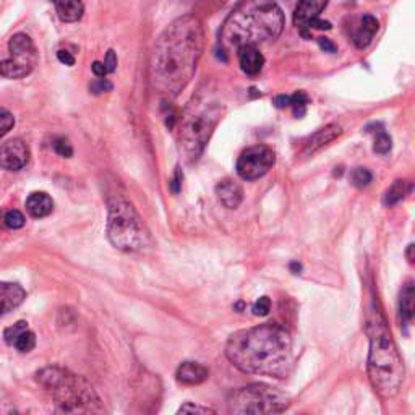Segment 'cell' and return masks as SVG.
<instances>
[{
	"label": "cell",
	"mask_w": 415,
	"mask_h": 415,
	"mask_svg": "<svg viewBox=\"0 0 415 415\" xmlns=\"http://www.w3.org/2000/svg\"><path fill=\"white\" fill-rule=\"evenodd\" d=\"M26 328H28L26 321H18V323H15L13 326H10V328L5 329V333H3L5 343H7L8 345H13L15 339H17L18 336H19V333H22V331H24Z\"/></svg>",
	"instance_id": "obj_29"
},
{
	"label": "cell",
	"mask_w": 415,
	"mask_h": 415,
	"mask_svg": "<svg viewBox=\"0 0 415 415\" xmlns=\"http://www.w3.org/2000/svg\"><path fill=\"white\" fill-rule=\"evenodd\" d=\"M15 125L13 113L7 111V109L0 107V138H3L7 133L12 130Z\"/></svg>",
	"instance_id": "obj_28"
},
{
	"label": "cell",
	"mask_w": 415,
	"mask_h": 415,
	"mask_svg": "<svg viewBox=\"0 0 415 415\" xmlns=\"http://www.w3.org/2000/svg\"><path fill=\"white\" fill-rule=\"evenodd\" d=\"M412 250H414V245H409V250H407V256H409V261H414V256H412Z\"/></svg>",
	"instance_id": "obj_41"
},
{
	"label": "cell",
	"mask_w": 415,
	"mask_h": 415,
	"mask_svg": "<svg viewBox=\"0 0 415 415\" xmlns=\"http://www.w3.org/2000/svg\"><path fill=\"white\" fill-rule=\"evenodd\" d=\"M368 378L375 391L383 399L398 396L404 382V363L399 355L386 320L377 305H373L368 315Z\"/></svg>",
	"instance_id": "obj_3"
},
{
	"label": "cell",
	"mask_w": 415,
	"mask_h": 415,
	"mask_svg": "<svg viewBox=\"0 0 415 415\" xmlns=\"http://www.w3.org/2000/svg\"><path fill=\"white\" fill-rule=\"evenodd\" d=\"M377 31H378V19L372 17V15H365L362 22H360V26L354 34V44L359 49L368 47Z\"/></svg>",
	"instance_id": "obj_19"
},
{
	"label": "cell",
	"mask_w": 415,
	"mask_h": 415,
	"mask_svg": "<svg viewBox=\"0 0 415 415\" xmlns=\"http://www.w3.org/2000/svg\"><path fill=\"white\" fill-rule=\"evenodd\" d=\"M34 345H36V336H34L33 331H29L28 328L22 331L13 343V347L18 349L19 352H29V350L34 349Z\"/></svg>",
	"instance_id": "obj_23"
},
{
	"label": "cell",
	"mask_w": 415,
	"mask_h": 415,
	"mask_svg": "<svg viewBox=\"0 0 415 415\" xmlns=\"http://www.w3.org/2000/svg\"><path fill=\"white\" fill-rule=\"evenodd\" d=\"M274 152L265 145L251 146L242 152L237 161V174L244 180H255L268 174L274 164Z\"/></svg>",
	"instance_id": "obj_10"
},
{
	"label": "cell",
	"mask_w": 415,
	"mask_h": 415,
	"mask_svg": "<svg viewBox=\"0 0 415 415\" xmlns=\"http://www.w3.org/2000/svg\"><path fill=\"white\" fill-rule=\"evenodd\" d=\"M224 106L208 96H196L179 117V148L187 161H196L221 122Z\"/></svg>",
	"instance_id": "obj_5"
},
{
	"label": "cell",
	"mask_w": 415,
	"mask_h": 415,
	"mask_svg": "<svg viewBox=\"0 0 415 415\" xmlns=\"http://www.w3.org/2000/svg\"><path fill=\"white\" fill-rule=\"evenodd\" d=\"M326 5H328V0H300L294 12V23L304 38H310V24L316 18H320V13L326 8Z\"/></svg>",
	"instance_id": "obj_12"
},
{
	"label": "cell",
	"mask_w": 415,
	"mask_h": 415,
	"mask_svg": "<svg viewBox=\"0 0 415 415\" xmlns=\"http://www.w3.org/2000/svg\"><path fill=\"white\" fill-rule=\"evenodd\" d=\"M38 382L52 393L58 406L67 412L93 411L100 404L96 393L77 375L62 368H44L38 373Z\"/></svg>",
	"instance_id": "obj_6"
},
{
	"label": "cell",
	"mask_w": 415,
	"mask_h": 415,
	"mask_svg": "<svg viewBox=\"0 0 415 415\" xmlns=\"http://www.w3.org/2000/svg\"><path fill=\"white\" fill-rule=\"evenodd\" d=\"M311 28H316V29H331V23L329 22H323V19L316 18L315 22L310 24V29Z\"/></svg>",
	"instance_id": "obj_40"
},
{
	"label": "cell",
	"mask_w": 415,
	"mask_h": 415,
	"mask_svg": "<svg viewBox=\"0 0 415 415\" xmlns=\"http://www.w3.org/2000/svg\"><path fill=\"white\" fill-rule=\"evenodd\" d=\"M179 414H214V411L210 407L196 406V404H185L179 409Z\"/></svg>",
	"instance_id": "obj_32"
},
{
	"label": "cell",
	"mask_w": 415,
	"mask_h": 415,
	"mask_svg": "<svg viewBox=\"0 0 415 415\" xmlns=\"http://www.w3.org/2000/svg\"><path fill=\"white\" fill-rule=\"evenodd\" d=\"M57 58H58V61H61L62 63H65V65H68V67L75 65V57H73L72 54L68 52V51H58V52H57Z\"/></svg>",
	"instance_id": "obj_37"
},
{
	"label": "cell",
	"mask_w": 415,
	"mask_h": 415,
	"mask_svg": "<svg viewBox=\"0 0 415 415\" xmlns=\"http://www.w3.org/2000/svg\"><path fill=\"white\" fill-rule=\"evenodd\" d=\"M216 195L221 203L226 208H229V210L239 208L242 200H244V190H242V187L237 184L235 180H230V179H226L217 184Z\"/></svg>",
	"instance_id": "obj_16"
},
{
	"label": "cell",
	"mask_w": 415,
	"mask_h": 415,
	"mask_svg": "<svg viewBox=\"0 0 415 415\" xmlns=\"http://www.w3.org/2000/svg\"><path fill=\"white\" fill-rule=\"evenodd\" d=\"M226 357L244 373L285 378L294 362L292 339L284 326L265 323L232 334Z\"/></svg>",
	"instance_id": "obj_2"
},
{
	"label": "cell",
	"mask_w": 415,
	"mask_h": 415,
	"mask_svg": "<svg viewBox=\"0 0 415 415\" xmlns=\"http://www.w3.org/2000/svg\"><path fill=\"white\" fill-rule=\"evenodd\" d=\"M26 299V292L19 284L0 283V316L19 307Z\"/></svg>",
	"instance_id": "obj_13"
},
{
	"label": "cell",
	"mask_w": 415,
	"mask_h": 415,
	"mask_svg": "<svg viewBox=\"0 0 415 415\" xmlns=\"http://www.w3.org/2000/svg\"><path fill=\"white\" fill-rule=\"evenodd\" d=\"M414 284L407 283L404 285L401 300H399V316H401V321L404 324H407L414 318Z\"/></svg>",
	"instance_id": "obj_21"
},
{
	"label": "cell",
	"mask_w": 415,
	"mask_h": 415,
	"mask_svg": "<svg viewBox=\"0 0 415 415\" xmlns=\"http://www.w3.org/2000/svg\"><path fill=\"white\" fill-rule=\"evenodd\" d=\"M107 237L111 244L123 251L143 250L150 242V235L135 208L123 198L109 201Z\"/></svg>",
	"instance_id": "obj_7"
},
{
	"label": "cell",
	"mask_w": 415,
	"mask_h": 415,
	"mask_svg": "<svg viewBox=\"0 0 415 415\" xmlns=\"http://www.w3.org/2000/svg\"><path fill=\"white\" fill-rule=\"evenodd\" d=\"M8 51L12 58L0 63V75L10 80L29 75L38 62V52L31 38L24 33L13 34L8 42Z\"/></svg>",
	"instance_id": "obj_9"
},
{
	"label": "cell",
	"mask_w": 415,
	"mask_h": 415,
	"mask_svg": "<svg viewBox=\"0 0 415 415\" xmlns=\"http://www.w3.org/2000/svg\"><path fill=\"white\" fill-rule=\"evenodd\" d=\"M271 310V300L268 297H260L253 305V313L256 316H266Z\"/></svg>",
	"instance_id": "obj_30"
},
{
	"label": "cell",
	"mask_w": 415,
	"mask_h": 415,
	"mask_svg": "<svg viewBox=\"0 0 415 415\" xmlns=\"http://www.w3.org/2000/svg\"><path fill=\"white\" fill-rule=\"evenodd\" d=\"M411 190H412L411 182L396 180L393 184L391 189L386 191V195H384V200H383L384 206H393V205L399 203V201L406 198V195H409V191Z\"/></svg>",
	"instance_id": "obj_22"
},
{
	"label": "cell",
	"mask_w": 415,
	"mask_h": 415,
	"mask_svg": "<svg viewBox=\"0 0 415 415\" xmlns=\"http://www.w3.org/2000/svg\"><path fill=\"white\" fill-rule=\"evenodd\" d=\"M372 179H373L372 172L365 169V167H357V169H354L352 174H350V180H352V184L355 187H359V189H363V187L370 185Z\"/></svg>",
	"instance_id": "obj_25"
},
{
	"label": "cell",
	"mask_w": 415,
	"mask_h": 415,
	"mask_svg": "<svg viewBox=\"0 0 415 415\" xmlns=\"http://www.w3.org/2000/svg\"><path fill=\"white\" fill-rule=\"evenodd\" d=\"M308 104V96L305 95L304 91H297L295 95L290 96V107L294 109L295 117H302L305 113V109H307Z\"/></svg>",
	"instance_id": "obj_26"
},
{
	"label": "cell",
	"mask_w": 415,
	"mask_h": 415,
	"mask_svg": "<svg viewBox=\"0 0 415 415\" xmlns=\"http://www.w3.org/2000/svg\"><path fill=\"white\" fill-rule=\"evenodd\" d=\"M104 67H106V70H107V73H113L116 72V68H117V56H116V52L112 51H107V54H106V58H104Z\"/></svg>",
	"instance_id": "obj_34"
},
{
	"label": "cell",
	"mask_w": 415,
	"mask_h": 415,
	"mask_svg": "<svg viewBox=\"0 0 415 415\" xmlns=\"http://www.w3.org/2000/svg\"><path fill=\"white\" fill-rule=\"evenodd\" d=\"M318 44H320V47L323 49L324 52H331V54H334L336 51H338V47H336V44L331 41L329 38H318Z\"/></svg>",
	"instance_id": "obj_35"
},
{
	"label": "cell",
	"mask_w": 415,
	"mask_h": 415,
	"mask_svg": "<svg viewBox=\"0 0 415 415\" xmlns=\"http://www.w3.org/2000/svg\"><path fill=\"white\" fill-rule=\"evenodd\" d=\"M54 150H56L57 155L62 157H72V155H73L70 143H68L67 140H63V138H61V140H57L56 143H54Z\"/></svg>",
	"instance_id": "obj_31"
},
{
	"label": "cell",
	"mask_w": 415,
	"mask_h": 415,
	"mask_svg": "<svg viewBox=\"0 0 415 415\" xmlns=\"http://www.w3.org/2000/svg\"><path fill=\"white\" fill-rule=\"evenodd\" d=\"M284 24L283 10L274 0H246L227 18L221 41L230 49L258 46L279 38Z\"/></svg>",
	"instance_id": "obj_4"
},
{
	"label": "cell",
	"mask_w": 415,
	"mask_h": 415,
	"mask_svg": "<svg viewBox=\"0 0 415 415\" xmlns=\"http://www.w3.org/2000/svg\"><path fill=\"white\" fill-rule=\"evenodd\" d=\"M343 133V128H340L338 123H329L324 128H321L315 133L313 136L307 141V145L304 148V156H313L316 151H320L321 148H324L326 145H329L331 141H334L336 138L340 136Z\"/></svg>",
	"instance_id": "obj_14"
},
{
	"label": "cell",
	"mask_w": 415,
	"mask_h": 415,
	"mask_svg": "<svg viewBox=\"0 0 415 415\" xmlns=\"http://www.w3.org/2000/svg\"><path fill=\"white\" fill-rule=\"evenodd\" d=\"M205 49L203 24L194 15L172 22L155 44L151 81L161 95L175 97L194 78Z\"/></svg>",
	"instance_id": "obj_1"
},
{
	"label": "cell",
	"mask_w": 415,
	"mask_h": 415,
	"mask_svg": "<svg viewBox=\"0 0 415 415\" xmlns=\"http://www.w3.org/2000/svg\"><path fill=\"white\" fill-rule=\"evenodd\" d=\"M26 210L33 217L41 219V217L51 214L54 210V201L51 196L44 194V191H34V194L28 196Z\"/></svg>",
	"instance_id": "obj_18"
},
{
	"label": "cell",
	"mask_w": 415,
	"mask_h": 415,
	"mask_svg": "<svg viewBox=\"0 0 415 415\" xmlns=\"http://www.w3.org/2000/svg\"><path fill=\"white\" fill-rule=\"evenodd\" d=\"M90 90L93 93H95V95H101V93L111 91L112 90V85L107 80H104V78H100V80H96V81L91 83Z\"/></svg>",
	"instance_id": "obj_33"
},
{
	"label": "cell",
	"mask_w": 415,
	"mask_h": 415,
	"mask_svg": "<svg viewBox=\"0 0 415 415\" xmlns=\"http://www.w3.org/2000/svg\"><path fill=\"white\" fill-rule=\"evenodd\" d=\"M29 148L19 138L10 140L0 148V167L7 171H19L28 164Z\"/></svg>",
	"instance_id": "obj_11"
},
{
	"label": "cell",
	"mask_w": 415,
	"mask_h": 415,
	"mask_svg": "<svg viewBox=\"0 0 415 415\" xmlns=\"http://www.w3.org/2000/svg\"><path fill=\"white\" fill-rule=\"evenodd\" d=\"M182 179H184V175H182V171L177 167L175 174H174V179L171 182V189L174 194H179L180 189H182Z\"/></svg>",
	"instance_id": "obj_36"
},
{
	"label": "cell",
	"mask_w": 415,
	"mask_h": 415,
	"mask_svg": "<svg viewBox=\"0 0 415 415\" xmlns=\"http://www.w3.org/2000/svg\"><path fill=\"white\" fill-rule=\"evenodd\" d=\"M391 146H393L391 136H389L384 130H379L377 138H375L373 151L378 152V155H388V152L391 151Z\"/></svg>",
	"instance_id": "obj_24"
},
{
	"label": "cell",
	"mask_w": 415,
	"mask_h": 415,
	"mask_svg": "<svg viewBox=\"0 0 415 415\" xmlns=\"http://www.w3.org/2000/svg\"><path fill=\"white\" fill-rule=\"evenodd\" d=\"M274 106L278 107V109L290 107V96H285V95L276 96V97H274Z\"/></svg>",
	"instance_id": "obj_38"
},
{
	"label": "cell",
	"mask_w": 415,
	"mask_h": 415,
	"mask_svg": "<svg viewBox=\"0 0 415 415\" xmlns=\"http://www.w3.org/2000/svg\"><path fill=\"white\" fill-rule=\"evenodd\" d=\"M56 5L57 15L62 22L75 23L83 17V2L81 0H52Z\"/></svg>",
	"instance_id": "obj_20"
},
{
	"label": "cell",
	"mask_w": 415,
	"mask_h": 415,
	"mask_svg": "<svg viewBox=\"0 0 415 415\" xmlns=\"http://www.w3.org/2000/svg\"><path fill=\"white\" fill-rule=\"evenodd\" d=\"M3 222L8 229H22V227L24 226V222H26V219H24L23 212H19L18 210H12L5 214Z\"/></svg>",
	"instance_id": "obj_27"
},
{
	"label": "cell",
	"mask_w": 415,
	"mask_h": 415,
	"mask_svg": "<svg viewBox=\"0 0 415 415\" xmlns=\"http://www.w3.org/2000/svg\"><path fill=\"white\" fill-rule=\"evenodd\" d=\"M239 51V63L240 68L244 70L246 75L255 77L263 70L265 65V57L256 46H242L237 49Z\"/></svg>",
	"instance_id": "obj_15"
},
{
	"label": "cell",
	"mask_w": 415,
	"mask_h": 415,
	"mask_svg": "<svg viewBox=\"0 0 415 415\" xmlns=\"http://www.w3.org/2000/svg\"><path fill=\"white\" fill-rule=\"evenodd\" d=\"M93 73H95L97 78H104L107 75V70H106V67H104L102 62H95L93 63Z\"/></svg>",
	"instance_id": "obj_39"
},
{
	"label": "cell",
	"mask_w": 415,
	"mask_h": 415,
	"mask_svg": "<svg viewBox=\"0 0 415 415\" xmlns=\"http://www.w3.org/2000/svg\"><path fill=\"white\" fill-rule=\"evenodd\" d=\"M208 375H210V372H208V368L203 367V365L196 362H184L179 368H177L175 377L179 383L194 386V384L203 383L208 378Z\"/></svg>",
	"instance_id": "obj_17"
},
{
	"label": "cell",
	"mask_w": 415,
	"mask_h": 415,
	"mask_svg": "<svg viewBox=\"0 0 415 415\" xmlns=\"http://www.w3.org/2000/svg\"><path fill=\"white\" fill-rule=\"evenodd\" d=\"M289 404L288 394L261 383L234 389L227 398L229 412L235 415L281 414L289 407Z\"/></svg>",
	"instance_id": "obj_8"
}]
</instances>
